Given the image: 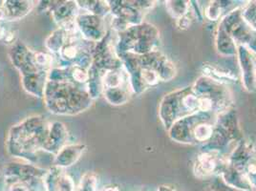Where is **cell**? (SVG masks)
I'll list each match as a JSON object with an SVG mask.
<instances>
[{"mask_svg":"<svg viewBox=\"0 0 256 191\" xmlns=\"http://www.w3.org/2000/svg\"><path fill=\"white\" fill-rule=\"evenodd\" d=\"M67 40L68 34L65 32L64 29L58 27L47 38L45 42V46L50 52L58 54L64 47V44L67 42Z\"/></svg>","mask_w":256,"mask_h":191,"instance_id":"10","label":"cell"},{"mask_svg":"<svg viewBox=\"0 0 256 191\" xmlns=\"http://www.w3.org/2000/svg\"><path fill=\"white\" fill-rule=\"evenodd\" d=\"M102 191H120L117 186H107Z\"/></svg>","mask_w":256,"mask_h":191,"instance_id":"18","label":"cell"},{"mask_svg":"<svg viewBox=\"0 0 256 191\" xmlns=\"http://www.w3.org/2000/svg\"><path fill=\"white\" fill-rule=\"evenodd\" d=\"M7 32L8 31H6V29L2 25H0V42H4Z\"/></svg>","mask_w":256,"mask_h":191,"instance_id":"17","label":"cell"},{"mask_svg":"<svg viewBox=\"0 0 256 191\" xmlns=\"http://www.w3.org/2000/svg\"><path fill=\"white\" fill-rule=\"evenodd\" d=\"M222 5L216 4V2H212V4L206 8V16L210 20H217L222 14Z\"/></svg>","mask_w":256,"mask_h":191,"instance_id":"14","label":"cell"},{"mask_svg":"<svg viewBox=\"0 0 256 191\" xmlns=\"http://www.w3.org/2000/svg\"><path fill=\"white\" fill-rule=\"evenodd\" d=\"M32 7L31 1H3L4 20H20L32 11Z\"/></svg>","mask_w":256,"mask_h":191,"instance_id":"9","label":"cell"},{"mask_svg":"<svg viewBox=\"0 0 256 191\" xmlns=\"http://www.w3.org/2000/svg\"><path fill=\"white\" fill-rule=\"evenodd\" d=\"M49 12H51L54 20L62 26L75 20L80 14V7L76 1H56V4L50 5Z\"/></svg>","mask_w":256,"mask_h":191,"instance_id":"6","label":"cell"},{"mask_svg":"<svg viewBox=\"0 0 256 191\" xmlns=\"http://www.w3.org/2000/svg\"><path fill=\"white\" fill-rule=\"evenodd\" d=\"M70 76L71 80L78 85L87 84L90 74L89 70L86 68H82L78 66H71L70 67Z\"/></svg>","mask_w":256,"mask_h":191,"instance_id":"13","label":"cell"},{"mask_svg":"<svg viewBox=\"0 0 256 191\" xmlns=\"http://www.w3.org/2000/svg\"><path fill=\"white\" fill-rule=\"evenodd\" d=\"M76 24L78 32L87 42H100L107 34L104 18L89 12H80L76 18Z\"/></svg>","mask_w":256,"mask_h":191,"instance_id":"3","label":"cell"},{"mask_svg":"<svg viewBox=\"0 0 256 191\" xmlns=\"http://www.w3.org/2000/svg\"><path fill=\"white\" fill-rule=\"evenodd\" d=\"M68 131L64 122H54L49 124L47 138L43 144V150L56 155L60 149L67 144Z\"/></svg>","mask_w":256,"mask_h":191,"instance_id":"5","label":"cell"},{"mask_svg":"<svg viewBox=\"0 0 256 191\" xmlns=\"http://www.w3.org/2000/svg\"><path fill=\"white\" fill-rule=\"evenodd\" d=\"M98 177L95 172H86L82 177L76 191H98Z\"/></svg>","mask_w":256,"mask_h":191,"instance_id":"12","label":"cell"},{"mask_svg":"<svg viewBox=\"0 0 256 191\" xmlns=\"http://www.w3.org/2000/svg\"><path fill=\"white\" fill-rule=\"evenodd\" d=\"M221 164L218 150H208L200 154L195 164V173L198 177L208 176L215 172Z\"/></svg>","mask_w":256,"mask_h":191,"instance_id":"8","label":"cell"},{"mask_svg":"<svg viewBox=\"0 0 256 191\" xmlns=\"http://www.w3.org/2000/svg\"><path fill=\"white\" fill-rule=\"evenodd\" d=\"M9 191H31L26 184L18 182L9 186Z\"/></svg>","mask_w":256,"mask_h":191,"instance_id":"16","label":"cell"},{"mask_svg":"<svg viewBox=\"0 0 256 191\" xmlns=\"http://www.w3.org/2000/svg\"><path fill=\"white\" fill-rule=\"evenodd\" d=\"M86 150V146L84 144H66L54 156V166L60 168L62 170L66 168H70L80 159Z\"/></svg>","mask_w":256,"mask_h":191,"instance_id":"7","label":"cell"},{"mask_svg":"<svg viewBox=\"0 0 256 191\" xmlns=\"http://www.w3.org/2000/svg\"><path fill=\"white\" fill-rule=\"evenodd\" d=\"M43 98L47 109L54 115H76L87 110L92 98L86 88L75 84L71 78L64 82L47 80Z\"/></svg>","mask_w":256,"mask_h":191,"instance_id":"2","label":"cell"},{"mask_svg":"<svg viewBox=\"0 0 256 191\" xmlns=\"http://www.w3.org/2000/svg\"><path fill=\"white\" fill-rule=\"evenodd\" d=\"M190 23H192V20L186 14L179 18L177 20V25H178V27H180V29L182 30L188 29L190 26Z\"/></svg>","mask_w":256,"mask_h":191,"instance_id":"15","label":"cell"},{"mask_svg":"<svg viewBox=\"0 0 256 191\" xmlns=\"http://www.w3.org/2000/svg\"><path fill=\"white\" fill-rule=\"evenodd\" d=\"M132 90L128 88H118V89H106L102 90V95L106 100L113 106H122L126 104L130 98V92Z\"/></svg>","mask_w":256,"mask_h":191,"instance_id":"11","label":"cell"},{"mask_svg":"<svg viewBox=\"0 0 256 191\" xmlns=\"http://www.w3.org/2000/svg\"><path fill=\"white\" fill-rule=\"evenodd\" d=\"M47 171L29 164H9L4 168V180L8 186L18 182L28 184L32 180L44 179Z\"/></svg>","mask_w":256,"mask_h":191,"instance_id":"4","label":"cell"},{"mask_svg":"<svg viewBox=\"0 0 256 191\" xmlns=\"http://www.w3.org/2000/svg\"><path fill=\"white\" fill-rule=\"evenodd\" d=\"M49 124L42 116H31L12 126L6 142L12 156L32 162L36 153L42 149L47 138Z\"/></svg>","mask_w":256,"mask_h":191,"instance_id":"1","label":"cell"}]
</instances>
